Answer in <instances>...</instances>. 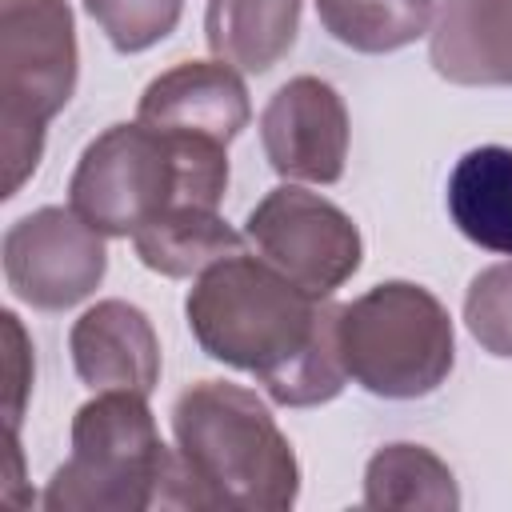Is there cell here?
<instances>
[{"label": "cell", "mask_w": 512, "mask_h": 512, "mask_svg": "<svg viewBox=\"0 0 512 512\" xmlns=\"http://www.w3.org/2000/svg\"><path fill=\"white\" fill-rule=\"evenodd\" d=\"M184 316L200 352L252 372L284 408L328 404L344 392L340 304L308 296L256 252L204 268L188 288Z\"/></svg>", "instance_id": "cell-1"}, {"label": "cell", "mask_w": 512, "mask_h": 512, "mask_svg": "<svg viewBox=\"0 0 512 512\" xmlns=\"http://www.w3.org/2000/svg\"><path fill=\"white\" fill-rule=\"evenodd\" d=\"M176 456L196 508L284 512L300 496V464L268 404L228 380H196L172 404Z\"/></svg>", "instance_id": "cell-2"}, {"label": "cell", "mask_w": 512, "mask_h": 512, "mask_svg": "<svg viewBox=\"0 0 512 512\" xmlns=\"http://www.w3.org/2000/svg\"><path fill=\"white\" fill-rule=\"evenodd\" d=\"M228 144L156 132L140 120L104 128L76 160L68 208L104 236H136L172 204L220 208Z\"/></svg>", "instance_id": "cell-3"}, {"label": "cell", "mask_w": 512, "mask_h": 512, "mask_svg": "<svg viewBox=\"0 0 512 512\" xmlns=\"http://www.w3.org/2000/svg\"><path fill=\"white\" fill-rule=\"evenodd\" d=\"M52 512L196 508L188 468L164 448L148 396L96 392L72 416V452L44 488Z\"/></svg>", "instance_id": "cell-4"}, {"label": "cell", "mask_w": 512, "mask_h": 512, "mask_svg": "<svg viewBox=\"0 0 512 512\" xmlns=\"http://www.w3.org/2000/svg\"><path fill=\"white\" fill-rule=\"evenodd\" d=\"M76 92V24L68 0H0V164L4 200L44 156V128Z\"/></svg>", "instance_id": "cell-5"}, {"label": "cell", "mask_w": 512, "mask_h": 512, "mask_svg": "<svg viewBox=\"0 0 512 512\" xmlns=\"http://www.w3.org/2000/svg\"><path fill=\"white\" fill-rule=\"evenodd\" d=\"M340 352L348 376L384 400L436 392L456 364L448 308L412 280H384L340 304Z\"/></svg>", "instance_id": "cell-6"}, {"label": "cell", "mask_w": 512, "mask_h": 512, "mask_svg": "<svg viewBox=\"0 0 512 512\" xmlns=\"http://www.w3.org/2000/svg\"><path fill=\"white\" fill-rule=\"evenodd\" d=\"M244 236L260 260H268L316 300H328L344 280H352L364 256V240L352 216L296 184L272 188L248 212Z\"/></svg>", "instance_id": "cell-7"}, {"label": "cell", "mask_w": 512, "mask_h": 512, "mask_svg": "<svg viewBox=\"0 0 512 512\" xmlns=\"http://www.w3.org/2000/svg\"><path fill=\"white\" fill-rule=\"evenodd\" d=\"M0 260L8 288L40 312H64L88 300L108 272L104 232L56 204L8 224Z\"/></svg>", "instance_id": "cell-8"}, {"label": "cell", "mask_w": 512, "mask_h": 512, "mask_svg": "<svg viewBox=\"0 0 512 512\" xmlns=\"http://www.w3.org/2000/svg\"><path fill=\"white\" fill-rule=\"evenodd\" d=\"M268 164L288 180L336 184L348 160V108L320 76H292L260 112Z\"/></svg>", "instance_id": "cell-9"}, {"label": "cell", "mask_w": 512, "mask_h": 512, "mask_svg": "<svg viewBox=\"0 0 512 512\" xmlns=\"http://www.w3.org/2000/svg\"><path fill=\"white\" fill-rule=\"evenodd\" d=\"M136 120L156 132H180V136H204L216 144H232L248 120V88L240 72L224 60H184L168 72H160L140 104Z\"/></svg>", "instance_id": "cell-10"}, {"label": "cell", "mask_w": 512, "mask_h": 512, "mask_svg": "<svg viewBox=\"0 0 512 512\" xmlns=\"http://www.w3.org/2000/svg\"><path fill=\"white\" fill-rule=\"evenodd\" d=\"M76 376L92 392H140L160 384V340L152 320L128 300H100L68 332Z\"/></svg>", "instance_id": "cell-11"}, {"label": "cell", "mask_w": 512, "mask_h": 512, "mask_svg": "<svg viewBox=\"0 0 512 512\" xmlns=\"http://www.w3.org/2000/svg\"><path fill=\"white\" fill-rule=\"evenodd\" d=\"M432 68L468 88H512V0H444L428 32Z\"/></svg>", "instance_id": "cell-12"}, {"label": "cell", "mask_w": 512, "mask_h": 512, "mask_svg": "<svg viewBox=\"0 0 512 512\" xmlns=\"http://www.w3.org/2000/svg\"><path fill=\"white\" fill-rule=\"evenodd\" d=\"M300 8L304 0H208V48L236 72L260 76L292 52L300 32Z\"/></svg>", "instance_id": "cell-13"}, {"label": "cell", "mask_w": 512, "mask_h": 512, "mask_svg": "<svg viewBox=\"0 0 512 512\" xmlns=\"http://www.w3.org/2000/svg\"><path fill=\"white\" fill-rule=\"evenodd\" d=\"M448 216L476 248L512 256V148L484 144L456 160L448 176Z\"/></svg>", "instance_id": "cell-14"}, {"label": "cell", "mask_w": 512, "mask_h": 512, "mask_svg": "<svg viewBox=\"0 0 512 512\" xmlns=\"http://www.w3.org/2000/svg\"><path fill=\"white\" fill-rule=\"evenodd\" d=\"M132 244L144 268L172 280L200 276L216 260L244 252V236L220 216V208H196V204L164 208L132 236Z\"/></svg>", "instance_id": "cell-15"}, {"label": "cell", "mask_w": 512, "mask_h": 512, "mask_svg": "<svg viewBox=\"0 0 512 512\" xmlns=\"http://www.w3.org/2000/svg\"><path fill=\"white\" fill-rule=\"evenodd\" d=\"M364 504L368 508H460V488L452 468L424 444H384L364 468Z\"/></svg>", "instance_id": "cell-16"}, {"label": "cell", "mask_w": 512, "mask_h": 512, "mask_svg": "<svg viewBox=\"0 0 512 512\" xmlns=\"http://www.w3.org/2000/svg\"><path fill=\"white\" fill-rule=\"evenodd\" d=\"M316 16L332 40L352 52H396L432 28L436 0H316Z\"/></svg>", "instance_id": "cell-17"}, {"label": "cell", "mask_w": 512, "mask_h": 512, "mask_svg": "<svg viewBox=\"0 0 512 512\" xmlns=\"http://www.w3.org/2000/svg\"><path fill=\"white\" fill-rule=\"evenodd\" d=\"M84 12L100 24L116 52L132 56L176 32L184 0H84Z\"/></svg>", "instance_id": "cell-18"}, {"label": "cell", "mask_w": 512, "mask_h": 512, "mask_svg": "<svg viewBox=\"0 0 512 512\" xmlns=\"http://www.w3.org/2000/svg\"><path fill=\"white\" fill-rule=\"evenodd\" d=\"M464 324L488 356L512 360V260L472 276L464 292Z\"/></svg>", "instance_id": "cell-19"}, {"label": "cell", "mask_w": 512, "mask_h": 512, "mask_svg": "<svg viewBox=\"0 0 512 512\" xmlns=\"http://www.w3.org/2000/svg\"><path fill=\"white\" fill-rule=\"evenodd\" d=\"M0 328H4V424L8 432H20V416L32 392V344L20 316L8 308L0 312Z\"/></svg>", "instance_id": "cell-20"}]
</instances>
